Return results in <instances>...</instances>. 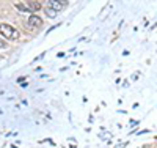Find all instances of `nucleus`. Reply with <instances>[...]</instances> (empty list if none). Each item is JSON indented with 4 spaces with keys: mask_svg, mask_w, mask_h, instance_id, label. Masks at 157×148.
<instances>
[{
    "mask_svg": "<svg viewBox=\"0 0 157 148\" xmlns=\"http://www.w3.org/2000/svg\"><path fill=\"white\" fill-rule=\"evenodd\" d=\"M27 8H29V11H39L41 10V3L39 2H29Z\"/></svg>",
    "mask_w": 157,
    "mask_h": 148,
    "instance_id": "4",
    "label": "nucleus"
},
{
    "mask_svg": "<svg viewBox=\"0 0 157 148\" xmlns=\"http://www.w3.org/2000/svg\"><path fill=\"white\" fill-rule=\"evenodd\" d=\"M27 24H29V27H32V29H39V27H43V19L39 18V16L32 14V16L29 18Z\"/></svg>",
    "mask_w": 157,
    "mask_h": 148,
    "instance_id": "2",
    "label": "nucleus"
},
{
    "mask_svg": "<svg viewBox=\"0 0 157 148\" xmlns=\"http://www.w3.org/2000/svg\"><path fill=\"white\" fill-rule=\"evenodd\" d=\"M16 8H17V11H21V13H29V8H27V5H25V3H17Z\"/></svg>",
    "mask_w": 157,
    "mask_h": 148,
    "instance_id": "5",
    "label": "nucleus"
},
{
    "mask_svg": "<svg viewBox=\"0 0 157 148\" xmlns=\"http://www.w3.org/2000/svg\"><path fill=\"white\" fill-rule=\"evenodd\" d=\"M0 33L8 39H17L19 38V32L8 24H0Z\"/></svg>",
    "mask_w": 157,
    "mask_h": 148,
    "instance_id": "1",
    "label": "nucleus"
},
{
    "mask_svg": "<svg viewBox=\"0 0 157 148\" xmlns=\"http://www.w3.org/2000/svg\"><path fill=\"white\" fill-rule=\"evenodd\" d=\"M63 5H66V2H55V0H49L47 2V8H52L57 13L63 10Z\"/></svg>",
    "mask_w": 157,
    "mask_h": 148,
    "instance_id": "3",
    "label": "nucleus"
},
{
    "mask_svg": "<svg viewBox=\"0 0 157 148\" xmlns=\"http://www.w3.org/2000/svg\"><path fill=\"white\" fill-rule=\"evenodd\" d=\"M46 14L50 16V18H55V16H57V11H54L52 8H46Z\"/></svg>",
    "mask_w": 157,
    "mask_h": 148,
    "instance_id": "6",
    "label": "nucleus"
},
{
    "mask_svg": "<svg viewBox=\"0 0 157 148\" xmlns=\"http://www.w3.org/2000/svg\"><path fill=\"white\" fill-rule=\"evenodd\" d=\"M6 47H8V44H6V43L3 41L2 38H0V49H6Z\"/></svg>",
    "mask_w": 157,
    "mask_h": 148,
    "instance_id": "7",
    "label": "nucleus"
}]
</instances>
